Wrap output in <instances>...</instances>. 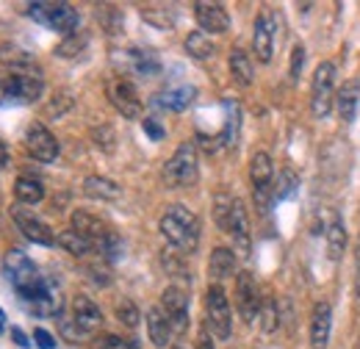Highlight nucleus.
Instances as JSON below:
<instances>
[{"label": "nucleus", "instance_id": "f257e3e1", "mask_svg": "<svg viewBox=\"0 0 360 349\" xmlns=\"http://www.w3.org/2000/svg\"><path fill=\"white\" fill-rule=\"evenodd\" d=\"M158 227H161V236L180 253H194L200 244V219L186 205H169Z\"/></svg>", "mask_w": 360, "mask_h": 349}, {"label": "nucleus", "instance_id": "f03ea898", "mask_svg": "<svg viewBox=\"0 0 360 349\" xmlns=\"http://www.w3.org/2000/svg\"><path fill=\"white\" fill-rule=\"evenodd\" d=\"M28 17L42 23L50 31H58V34H67V37H72L75 28L81 25V14L70 3H31Z\"/></svg>", "mask_w": 360, "mask_h": 349}, {"label": "nucleus", "instance_id": "7ed1b4c3", "mask_svg": "<svg viewBox=\"0 0 360 349\" xmlns=\"http://www.w3.org/2000/svg\"><path fill=\"white\" fill-rule=\"evenodd\" d=\"M3 272H6V277H8V283L14 286V291L22 297V294H28L34 286H39L45 277L39 274V269L34 266V261L22 253V250H8L6 255H3Z\"/></svg>", "mask_w": 360, "mask_h": 349}, {"label": "nucleus", "instance_id": "20e7f679", "mask_svg": "<svg viewBox=\"0 0 360 349\" xmlns=\"http://www.w3.org/2000/svg\"><path fill=\"white\" fill-rule=\"evenodd\" d=\"M205 327L211 330V336L222 341L233 336V313H230V303L219 283H214L205 291Z\"/></svg>", "mask_w": 360, "mask_h": 349}, {"label": "nucleus", "instance_id": "39448f33", "mask_svg": "<svg viewBox=\"0 0 360 349\" xmlns=\"http://www.w3.org/2000/svg\"><path fill=\"white\" fill-rule=\"evenodd\" d=\"M197 147L191 141H183L175 156L164 164V183L167 186H194L197 183Z\"/></svg>", "mask_w": 360, "mask_h": 349}, {"label": "nucleus", "instance_id": "423d86ee", "mask_svg": "<svg viewBox=\"0 0 360 349\" xmlns=\"http://www.w3.org/2000/svg\"><path fill=\"white\" fill-rule=\"evenodd\" d=\"M333 91H335V67L330 61H321L316 67L314 84H311V111H314V117L324 120L333 111V106H335Z\"/></svg>", "mask_w": 360, "mask_h": 349}, {"label": "nucleus", "instance_id": "0eeeda50", "mask_svg": "<svg viewBox=\"0 0 360 349\" xmlns=\"http://www.w3.org/2000/svg\"><path fill=\"white\" fill-rule=\"evenodd\" d=\"M42 89V75H6L0 78V103H37Z\"/></svg>", "mask_w": 360, "mask_h": 349}, {"label": "nucleus", "instance_id": "6e6552de", "mask_svg": "<svg viewBox=\"0 0 360 349\" xmlns=\"http://www.w3.org/2000/svg\"><path fill=\"white\" fill-rule=\"evenodd\" d=\"M105 94H108L111 106H114L125 120H139V117H141L144 103H141V97H139V91H136L134 81H128L125 75L111 78V81L105 84Z\"/></svg>", "mask_w": 360, "mask_h": 349}, {"label": "nucleus", "instance_id": "1a4fd4ad", "mask_svg": "<svg viewBox=\"0 0 360 349\" xmlns=\"http://www.w3.org/2000/svg\"><path fill=\"white\" fill-rule=\"evenodd\" d=\"M11 219H14V224L20 227V233H22L28 241L42 244V247L58 244V233H53L45 222L37 217V214H31L25 205H14V208H11Z\"/></svg>", "mask_w": 360, "mask_h": 349}, {"label": "nucleus", "instance_id": "9d476101", "mask_svg": "<svg viewBox=\"0 0 360 349\" xmlns=\"http://www.w3.org/2000/svg\"><path fill=\"white\" fill-rule=\"evenodd\" d=\"M25 150L31 158H37L42 164H53L58 158V141L42 122H31L25 128Z\"/></svg>", "mask_w": 360, "mask_h": 349}, {"label": "nucleus", "instance_id": "9b49d317", "mask_svg": "<svg viewBox=\"0 0 360 349\" xmlns=\"http://www.w3.org/2000/svg\"><path fill=\"white\" fill-rule=\"evenodd\" d=\"M161 310L167 313L175 336H183L188 330V294L180 286H169L161 294Z\"/></svg>", "mask_w": 360, "mask_h": 349}, {"label": "nucleus", "instance_id": "f8f14e48", "mask_svg": "<svg viewBox=\"0 0 360 349\" xmlns=\"http://www.w3.org/2000/svg\"><path fill=\"white\" fill-rule=\"evenodd\" d=\"M261 300H258V286H255V277L250 274V272H241L238 277H236V307H238V313H241V319L247 322V324H252L255 319H258V313H261Z\"/></svg>", "mask_w": 360, "mask_h": 349}, {"label": "nucleus", "instance_id": "ddd939ff", "mask_svg": "<svg viewBox=\"0 0 360 349\" xmlns=\"http://www.w3.org/2000/svg\"><path fill=\"white\" fill-rule=\"evenodd\" d=\"M22 303L37 316H58L61 313V297H58V291L53 288L50 280H42L28 294H22Z\"/></svg>", "mask_w": 360, "mask_h": 349}, {"label": "nucleus", "instance_id": "4468645a", "mask_svg": "<svg viewBox=\"0 0 360 349\" xmlns=\"http://www.w3.org/2000/svg\"><path fill=\"white\" fill-rule=\"evenodd\" d=\"M194 17L202 34H225L230 28V14L219 3H205V0L194 3Z\"/></svg>", "mask_w": 360, "mask_h": 349}, {"label": "nucleus", "instance_id": "2eb2a0df", "mask_svg": "<svg viewBox=\"0 0 360 349\" xmlns=\"http://www.w3.org/2000/svg\"><path fill=\"white\" fill-rule=\"evenodd\" d=\"M227 233H230V239L236 241L238 255L247 258L250 250H252V241H250V217H247V208H244L241 200H233L230 222H227Z\"/></svg>", "mask_w": 360, "mask_h": 349}, {"label": "nucleus", "instance_id": "dca6fc26", "mask_svg": "<svg viewBox=\"0 0 360 349\" xmlns=\"http://www.w3.org/2000/svg\"><path fill=\"white\" fill-rule=\"evenodd\" d=\"M271 177H274V164L266 153H255L250 161V180L255 186V200L261 203V208H266L271 191Z\"/></svg>", "mask_w": 360, "mask_h": 349}, {"label": "nucleus", "instance_id": "f3484780", "mask_svg": "<svg viewBox=\"0 0 360 349\" xmlns=\"http://www.w3.org/2000/svg\"><path fill=\"white\" fill-rule=\"evenodd\" d=\"M274 34H277V23L269 11L258 14L255 20V31H252V44H255V56L261 64H269L274 56Z\"/></svg>", "mask_w": 360, "mask_h": 349}, {"label": "nucleus", "instance_id": "a211bd4d", "mask_svg": "<svg viewBox=\"0 0 360 349\" xmlns=\"http://www.w3.org/2000/svg\"><path fill=\"white\" fill-rule=\"evenodd\" d=\"M72 324L84 333V336H91L100 324H103V310L97 307V303H91L89 297L78 294L72 300Z\"/></svg>", "mask_w": 360, "mask_h": 349}, {"label": "nucleus", "instance_id": "6ab92c4d", "mask_svg": "<svg viewBox=\"0 0 360 349\" xmlns=\"http://www.w3.org/2000/svg\"><path fill=\"white\" fill-rule=\"evenodd\" d=\"M72 230L81 233L84 239H89L91 244H94V250L111 236L108 224H105L103 219H97L94 214H89V211H75V214H72Z\"/></svg>", "mask_w": 360, "mask_h": 349}, {"label": "nucleus", "instance_id": "aec40b11", "mask_svg": "<svg viewBox=\"0 0 360 349\" xmlns=\"http://www.w3.org/2000/svg\"><path fill=\"white\" fill-rule=\"evenodd\" d=\"M330 330H333V307L330 303H316L314 316H311V347L327 349L330 344Z\"/></svg>", "mask_w": 360, "mask_h": 349}, {"label": "nucleus", "instance_id": "412c9836", "mask_svg": "<svg viewBox=\"0 0 360 349\" xmlns=\"http://www.w3.org/2000/svg\"><path fill=\"white\" fill-rule=\"evenodd\" d=\"M194 97H197V89L191 87V84H180V87L158 91V94L153 97V103H155L158 108H164V111H186V108L194 103Z\"/></svg>", "mask_w": 360, "mask_h": 349}, {"label": "nucleus", "instance_id": "4be33fe9", "mask_svg": "<svg viewBox=\"0 0 360 349\" xmlns=\"http://www.w3.org/2000/svg\"><path fill=\"white\" fill-rule=\"evenodd\" d=\"M0 61L11 70V75H39L34 56L17 44H0Z\"/></svg>", "mask_w": 360, "mask_h": 349}, {"label": "nucleus", "instance_id": "5701e85b", "mask_svg": "<svg viewBox=\"0 0 360 349\" xmlns=\"http://www.w3.org/2000/svg\"><path fill=\"white\" fill-rule=\"evenodd\" d=\"M147 336H150V341L155 347H169L175 333H172V324H169V319H167V313L161 307H150L147 310Z\"/></svg>", "mask_w": 360, "mask_h": 349}, {"label": "nucleus", "instance_id": "b1692460", "mask_svg": "<svg viewBox=\"0 0 360 349\" xmlns=\"http://www.w3.org/2000/svg\"><path fill=\"white\" fill-rule=\"evenodd\" d=\"M327 214H330V224L324 227L327 255H330V261H341V255H344V250H347V227L341 224V219L335 217L333 211H327Z\"/></svg>", "mask_w": 360, "mask_h": 349}, {"label": "nucleus", "instance_id": "393cba45", "mask_svg": "<svg viewBox=\"0 0 360 349\" xmlns=\"http://www.w3.org/2000/svg\"><path fill=\"white\" fill-rule=\"evenodd\" d=\"M358 100H360V87L355 81H347L344 87L338 89V94H335V108H338V117H341V122H352L355 120V114H358Z\"/></svg>", "mask_w": 360, "mask_h": 349}, {"label": "nucleus", "instance_id": "a878e982", "mask_svg": "<svg viewBox=\"0 0 360 349\" xmlns=\"http://www.w3.org/2000/svg\"><path fill=\"white\" fill-rule=\"evenodd\" d=\"M208 274H211V280H217V283L233 277V274H236V253L227 250V247H217V250L211 253V258H208Z\"/></svg>", "mask_w": 360, "mask_h": 349}, {"label": "nucleus", "instance_id": "bb28decb", "mask_svg": "<svg viewBox=\"0 0 360 349\" xmlns=\"http://www.w3.org/2000/svg\"><path fill=\"white\" fill-rule=\"evenodd\" d=\"M84 191H86V197H91V200H105V203H111V200H117L122 194V189L114 180L100 177V174H91V177L84 180Z\"/></svg>", "mask_w": 360, "mask_h": 349}, {"label": "nucleus", "instance_id": "cd10ccee", "mask_svg": "<svg viewBox=\"0 0 360 349\" xmlns=\"http://www.w3.org/2000/svg\"><path fill=\"white\" fill-rule=\"evenodd\" d=\"M14 197H17L22 205H37V203L45 200V186H42V180L22 174V177H17V183H14Z\"/></svg>", "mask_w": 360, "mask_h": 349}, {"label": "nucleus", "instance_id": "c85d7f7f", "mask_svg": "<svg viewBox=\"0 0 360 349\" xmlns=\"http://www.w3.org/2000/svg\"><path fill=\"white\" fill-rule=\"evenodd\" d=\"M125 64L134 70L136 75H155V72L161 70L158 58H155L153 53H147V50H139V47L125 53Z\"/></svg>", "mask_w": 360, "mask_h": 349}, {"label": "nucleus", "instance_id": "c756f323", "mask_svg": "<svg viewBox=\"0 0 360 349\" xmlns=\"http://www.w3.org/2000/svg\"><path fill=\"white\" fill-rule=\"evenodd\" d=\"M230 72H233V78H236L241 87H250V84H252V78H255L252 58H250L241 47H236V50L230 53Z\"/></svg>", "mask_w": 360, "mask_h": 349}, {"label": "nucleus", "instance_id": "7c9ffc66", "mask_svg": "<svg viewBox=\"0 0 360 349\" xmlns=\"http://www.w3.org/2000/svg\"><path fill=\"white\" fill-rule=\"evenodd\" d=\"M186 53L191 56V58H197V61H208L214 53H217V47L214 42L208 39V34H202V31H191V34H186Z\"/></svg>", "mask_w": 360, "mask_h": 349}, {"label": "nucleus", "instance_id": "2f4dec72", "mask_svg": "<svg viewBox=\"0 0 360 349\" xmlns=\"http://www.w3.org/2000/svg\"><path fill=\"white\" fill-rule=\"evenodd\" d=\"M58 244H61L70 255H75V258H84V255H89V253H97L89 239H84V236H81V233H75L72 227H70V230H64V233H58Z\"/></svg>", "mask_w": 360, "mask_h": 349}, {"label": "nucleus", "instance_id": "473e14b6", "mask_svg": "<svg viewBox=\"0 0 360 349\" xmlns=\"http://www.w3.org/2000/svg\"><path fill=\"white\" fill-rule=\"evenodd\" d=\"M86 44H89V37H86V34H72V37H67L64 42L56 47V56H58V58H78Z\"/></svg>", "mask_w": 360, "mask_h": 349}, {"label": "nucleus", "instance_id": "72a5a7b5", "mask_svg": "<svg viewBox=\"0 0 360 349\" xmlns=\"http://www.w3.org/2000/svg\"><path fill=\"white\" fill-rule=\"evenodd\" d=\"M97 17H100V23L105 25L108 34H120L122 31V14L114 6H97Z\"/></svg>", "mask_w": 360, "mask_h": 349}, {"label": "nucleus", "instance_id": "f704fd0d", "mask_svg": "<svg viewBox=\"0 0 360 349\" xmlns=\"http://www.w3.org/2000/svg\"><path fill=\"white\" fill-rule=\"evenodd\" d=\"M141 17L153 25H158V28H172L175 25L172 11H167V8H141Z\"/></svg>", "mask_w": 360, "mask_h": 349}, {"label": "nucleus", "instance_id": "c9c22d12", "mask_svg": "<svg viewBox=\"0 0 360 349\" xmlns=\"http://www.w3.org/2000/svg\"><path fill=\"white\" fill-rule=\"evenodd\" d=\"M117 319H120V324H125V327H136V324H139V307H136L131 300H120V303H117Z\"/></svg>", "mask_w": 360, "mask_h": 349}, {"label": "nucleus", "instance_id": "e433bc0d", "mask_svg": "<svg viewBox=\"0 0 360 349\" xmlns=\"http://www.w3.org/2000/svg\"><path fill=\"white\" fill-rule=\"evenodd\" d=\"M297 186H300L297 172H294V170H283V172H280V186H277V200L291 197V194L297 191Z\"/></svg>", "mask_w": 360, "mask_h": 349}, {"label": "nucleus", "instance_id": "4c0bfd02", "mask_svg": "<svg viewBox=\"0 0 360 349\" xmlns=\"http://www.w3.org/2000/svg\"><path fill=\"white\" fill-rule=\"evenodd\" d=\"M230 208H233V200H230V197H217V203H214V219H217V224H219L222 230H227Z\"/></svg>", "mask_w": 360, "mask_h": 349}, {"label": "nucleus", "instance_id": "58836bf2", "mask_svg": "<svg viewBox=\"0 0 360 349\" xmlns=\"http://www.w3.org/2000/svg\"><path fill=\"white\" fill-rule=\"evenodd\" d=\"M258 319L264 322V333H274V330H277V307H274V303H271V300H266V303L261 305Z\"/></svg>", "mask_w": 360, "mask_h": 349}, {"label": "nucleus", "instance_id": "ea45409f", "mask_svg": "<svg viewBox=\"0 0 360 349\" xmlns=\"http://www.w3.org/2000/svg\"><path fill=\"white\" fill-rule=\"evenodd\" d=\"M305 44H297L294 50H291V81H300V75H302V67H305Z\"/></svg>", "mask_w": 360, "mask_h": 349}, {"label": "nucleus", "instance_id": "a19ab883", "mask_svg": "<svg viewBox=\"0 0 360 349\" xmlns=\"http://www.w3.org/2000/svg\"><path fill=\"white\" fill-rule=\"evenodd\" d=\"M72 108V94H67V91H58L56 97H53V106L47 108V114L50 117H61L64 111H70Z\"/></svg>", "mask_w": 360, "mask_h": 349}, {"label": "nucleus", "instance_id": "79ce46f5", "mask_svg": "<svg viewBox=\"0 0 360 349\" xmlns=\"http://www.w3.org/2000/svg\"><path fill=\"white\" fill-rule=\"evenodd\" d=\"M94 349H134V344H128V341L120 338V336L105 333V336H100V338L94 341Z\"/></svg>", "mask_w": 360, "mask_h": 349}, {"label": "nucleus", "instance_id": "37998d69", "mask_svg": "<svg viewBox=\"0 0 360 349\" xmlns=\"http://www.w3.org/2000/svg\"><path fill=\"white\" fill-rule=\"evenodd\" d=\"M141 131L147 133L153 141H161V139L167 136V131L161 128V122H158V120H144V122H141Z\"/></svg>", "mask_w": 360, "mask_h": 349}, {"label": "nucleus", "instance_id": "c03bdc74", "mask_svg": "<svg viewBox=\"0 0 360 349\" xmlns=\"http://www.w3.org/2000/svg\"><path fill=\"white\" fill-rule=\"evenodd\" d=\"M34 341H37L39 349H56V338L47 333L45 327H37V330H34Z\"/></svg>", "mask_w": 360, "mask_h": 349}, {"label": "nucleus", "instance_id": "a18cd8bd", "mask_svg": "<svg viewBox=\"0 0 360 349\" xmlns=\"http://www.w3.org/2000/svg\"><path fill=\"white\" fill-rule=\"evenodd\" d=\"M91 136H94V141H100V144H103V139H105L108 150L114 147V133H111V128H97V131L91 133Z\"/></svg>", "mask_w": 360, "mask_h": 349}, {"label": "nucleus", "instance_id": "49530a36", "mask_svg": "<svg viewBox=\"0 0 360 349\" xmlns=\"http://www.w3.org/2000/svg\"><path fill=\"white\" fill-rule=\"evenodd\" d=\"M197 349H214V338H211V330L202 327L200 336H197Z\"/></svg>", "mask_w": 360, "mask_h": 349}, {"label": "nucleus", "instance_id": "de8ad7c7", "mask_svg": "<svg viewBox=\"0 0 360 349\" xmlns=\"http://www.w3.org/2000/svg\"><path fill=\"white\" fill-rule=\"evenodd\" d=\"M355 294L360 300V239H358V247H355Z\"/></svg>", "mask_w": 360, "mask_h": 349}, {"label": "nucleus", "instance_id": "09e8293b", "mask_svg": "<svg viewBox=\"0 0 360 349\" xmlns=\"http://www.w3.org/2000/svg\"><path fill=\"white\" fill-rule=\"evenodd\" d=\"M11 338H14V344H17L20 349H28V347H31V341H28V338L22 336V330H17V327L11 330Z\"/></svg>", "mask_w": 360, "mask_h": 349}, {"label": "nucleus", "instance_id": "8fccbe9b", "mask_svg": "<svg viewBox=\"0 0 360 349\" xmlns=\"http://www.w3.org/2000/svg\"><path fill=\"white\" fill-rule=\"evenodd\" d=\"M8 167V150H6V144L0 141V170H6Z\"/></svg>", "mask_w": 360, "mask_h": 349}, {"label": "nucleus", "instance_id": "3c124183", "mask_svg": "<svg viewBox=\"0 0 360 349\" xmlns=\"http://www.w3.org/2000/svg\"><path fill=\"white\" fill-rule=\"evenodd\" d=\"M3 324H6V313L0 310V333H3Z\"/></svg>", "mask_w": 360, "mask_h": 349}, {"label": "nucleus", "instance_id": "603ef678", "mask_svg": "<svg viewBox=\"0 0 360 349\" xmlns=\"http://www.w3.org/2000/svg\"><path fill=\"white\" fill-rule=\"evenodd\" d=\"M175 349H180V347H175Z\"/></svg>", "mask_w": 360, "mask_h": 349}, {"label": "nucleus", "instance_id": "864d4df0", "mask_svg": "<svg viewBox=\"0 0 360 349\" xmlns=\"http://www.w3.org/2000/svg\"><path fill=\"white\" fill-rule=\"evenodd\" d=\"M134 349H136V347H134Z\"/></svg>", "mask_w": 360, "mask_h": 349}, {"label": "nucleus", "instance_id": "5fc2aeb1", "mask_svg": "<svg viewBox=\"0 0 360 349\" xmlns=\"http://www.w3.org/2000/svg\"><path fill=\"white\" fill-rule=\"evenodd\" d=\"M358 349H360V347H358Z\"/></svg>", "mask_w": 360, "mask_h": 349}]
</instances>
